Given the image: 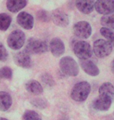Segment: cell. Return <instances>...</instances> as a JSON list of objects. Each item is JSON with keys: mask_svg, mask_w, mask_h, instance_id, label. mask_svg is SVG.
<instances>
[{"mask_svg": "<svg viewBox=\"0 0 114 120\" xmlns=\"http://www.w3.org/2000/svg\"><path fill=\"white\" fill-rule=\"evenodd\" d=\"M91 92V85L87 81L79 82L74 85L71 90V98L75 101L81 102L88 98Z\"/></svg>", "mask_w": 114, "mask_h": 120, "instance_id": "6da1fadb", "label": "cell"}, {"mask_svg": "<svg viewBox=\"0 0 114 120\" xmlns=\"http://www.w3.org/2000/svg\"><path fill=\"white\" fill-rule=\"evenodd\" d=\"M59 67L64 74L70 76H76L79 73V66L77 62L70 56H65L60 59Z\"/></svg>", "mask_w": 114, "mask_h": 120, "instance_id": "7a4b0ae2", "label": "cell"}, {"mask_svg": "<svg viewBox=\"0 0 114 120\" xmlns=\"http://www.w3.org/2000/svg\"><path fill=\"white\" fill-rule=\"evenodd\" d=\"M48 46L47 43L42 40L30 38L25 46V52L31 54H43L48 52Z\"/></svg>", "mask_w": 114, "mask_h": 120, "instance_id": "3957f363", "label": "cell"}, {"mask_svg": "<svg viewBox=\"0 0 114 120\" xmlns=\"http://www.w3.org/2000/svg\"><path fill=\"white\" fill-rule=\"evenodd\" d=\"M73 51L80 60L88 59L92 56V49L90 44L84 41H78L75 42L73 47Z\"/></svg>", "mask_w": 114, "mask_h": 120, "instance_id": "277c9868", "label": "cell"}, {"mask_svg": "<svg viewBox=\"0 0 114 120\" xmlns=\"http://www.w3.org/2000/svg\"><path fill=\"white\" fill-rule=\"evenodd\" d=\"M24 42H25V34L20 30L12 31L7 38V44L13 50L20 49L24 46Z\"/></svg>", "mask_w": 114, "mask_h": 120, "instance_id": "5b68a950", "label": "cell"}, {"mask_svg": "<svg viewBox=\"0 0 114 120\" xmlns=\"http://www.w3.org/2000/svg\"><path fill=\"white\" fill-rule=\"evenodd\" d=\"M113 51V45L110 42L103 39H98L94 42L93 52L98 58H105L110 56Z\"/></svg>", "mask_w": 114, "mask_h": 120, "instance_id": "8992f818", "label": "cell"}, {"mask_svg": "<svg viewBox=\"0 0 114 120\" xmlns=\"http://www.w3.org/2000/svg\"><path fill=\"white\" fill-rule=\"evenodd\" d=\"M74 34L79 38L87 39L91 34V27L87 21H80L76 23L73 27Z\"/></svg>", "mask_w": 114, "mask_h": 120, "instance_id": "52a82bcc", "label": "cell"}, {"mask_svg": "<svg viewBox=\"0 0 114 120\" xmlns=\"http://www.w3.org/2000/svg\"><path fill=\"white\" fill-rule=\"evenodd\" d=\"M97 13L102 15H110L114 13V0H98L94 2Z\"/></svg>", "mask_w": 114, "mask_h": 120, "instance_id": "ba28073f", "label": "cell"}, {"mask_svg": "<svg viewBox=\"0 0 114 120\" xmlns=\"http://www.w3.org/2000/svg\"><path fill=\"white\" fill-rule=\"evenodd\" d=\"M51 19L53 23L58 27H65L70 23V19L68 15L63 10L57 9L52 13Z\"/></svg>", "mask_w": 114, "mask_h": 120, "instance_id": "9c48e42d", "label": "cell"}, {"mask_svg": "<svg viewBox=\"0 0 114 120\" xmlns=\"http://www.w3.org/2000/svg\"><path fill=\"white\" fill-rule=\"evenodd\" d=\"M16 22L21 27L26 30H31L34 27V17L26 12H21L16 16Z\"/></svg>", "mask_w": 114, "mask_h": 120, "instance_id": "30bf717a", "label": "cell"}, {"mask_svg": "<svg viewBox=\"0 0 114 120\" xmlns=\"http://www.w3.org/2000/svg\"><path fill=\"white\" fill-rule=\"evenodd\" d=\"M14 62L18 66L22 68H30L32 65V61L30 55L25 52H19L14 56Z\"/></svg>", "mask_w": 114, "mask_h": 120, "instance_id": "8fae6325", "label": "cell"}, {"mask_svg": "<svg viewBox=\"0 0 114 120\" xmlns=\"http://www.w3.org/2000/svg\"><path fill=\"white\" fill-rule=\"evenodd\" d=\"M49 49L55 57H59L65 52V45L63 41L58 38H55L49 43Z\"/></svg>", "mask_w": 114, "mask_h": 120, "instance_id": "7c38bea8", "label": "cell"}, {"mask_svg": "<svg viewBox=\"0 0 114 120\" xmlns=\"http://www.w3.org/2000/svg\"><path fill=\"white\" fill-rule=\"evenodd\" d=\"M113 99L106 96L99 95L93 102V108L98 111H107L112 105Z\"/></svg>", "mask_w": 114, "mask_h": 120, "instance_id": "4fadbf2b", "label": "cell"}, {"mask_svg": "<svg viewBox=\"0 0 114 120\" xmlns=\"http://www.w3.org/2000/svg\"><path fill=\"white\" fill-rule=\"evenodd\" d=\"M80 64H81L82 69H83L87 74H88L89 76H96L100 73L98 66H97L93 62L89 59L80 60Z\"/></svg>", "mask_w": 114, "mask_h": 120, "instance_id": "5bb4252c", "label": "cell"}, {"mask_svg": "<svg viewBox=\"0 0 114 120\" xmlns=\"http://www.w3.org/2000/svg\"><path fill=\"white\" fill-rule=\"evenodd\" d=\"M94 1H76L75 6L82 13L89 14L94 10Z\"/></svg>", "mask_w": 114, "mask_h": 120, "instance_id": "9a60e30c", "label": "cell"}, {"mask_svg": "<svg viewBox=\"0 0 114 120\" xmlns=\"http://www.w3.org/2000/svg\"><path fill=\"white\" fill-rule=\"evenodd\" d=\"M25 87L29 93L35 95H39L43 92V87L42 84L38 81L35 80H31L28 81L25 84Z\"/></svg>", "mask_w": 114, "mask_h": 120, "instance_id": "2e32d148", "label": "cell"}, {"mask_svg": "<svg viewBox=\"0 0 114 120\" xmlns=\"http://www.w3.org/2000/svg\"><path fill=\"white\" fill-rule=\"evenodd\" d=\"M13 101L11 96L5 91H0V111L6 112L11 107Z\"/></svg>", "mask_w": 114, "mask_h": 120, "instance_id": "e0dca14e", "label": "cell"}, {"mask_svg": "<svg viewBox=\"0 0 114 120\" xmlns=\"http://www.w3.org/2000/svg\"><path fill=\"white\" fill-rule=\"evenodd\" d=\"M27 5L25 0H9L6 2V7L9 11L12 13H17L20 9H24Z\"/></svg>", "mask_w": 114, "mask_h": 120, "instance_id": "ac0fdd59", "label": "cell"}, {"mask_svg": "<svg viewBox=\"0 0 114 120\" xmlns=\"http://www.w3.org/2000/svg\"><path fill=\"white\" fill-rule=\"evenodd\" d=\"M98 93L100 96H106L110 98L111 99L114 98V87L111 83H102L98 89Z\"/></svg>", "mask_w": 114, "mask_h": 120, "instance_id": "d6986e66", "label": "cell"}, {"mask_svg": "<svg viewBox=\"0 0 114 120\" xmlns=\"http://www.w3.org/2000/svg\"><path fill=\"white\" fill-rule=\"evenodd\" d=\"M101 24L103 26V27L114 30V13L110 15L103 16L101 18Z\"/></svg>", "mask_w": 114, "mask_h": 120, "instance_id": "ffe728a7", "label": "cell"}, {"mask_svg": "<svg viewBox=\"0 0 114 120\" xmlns=\"http://www.w3.org/2000/svg\"><path fill=\"white\" fill-rule=\"evenodd\" d=\"M12 19L10 16L6 13L0 14V30H6L9 27Z\"/></svg>", "mask_w": 114, "mask_h": 120, "instance_id": "44dd1931", "label": "cell"}, {"mask_svg": "<svg viewBox=\"0 0 114 120\" xmlns=\"http://www.w3.org/2000/svg\"><path fill=\"white\" fill-rule=\"evenodd\" d=\"M100 33L103 36L104 38H106V39L112 45H114V31L108 29L106 27H102L100 29Z\"/></svg>", "mask_w": 114, "mask_h": 120, "instance_id": "7402d4cb", "label": "cell"}, {"mask_svg": "<svg viewBox=\"0 0 114 120\" xmlns=\"http://www.w3.org/2000/svg\"><path fill=\"white\" fill-rule=\"evenodd\" d=\"M22 120H42V118L36 112L27 110L23 115Z\"/></svg>", "mask_w": 114, "mask_h": 120, "instance_id": "603a6c76", "label": "cell"}, {"mask_svg": "<svg viewBox=\"0 0 114 120\" xmlns=\"http://www.w3.org/2000/svg\"><path fill=\"white\" fill-rule=\"evenodd\" d=\"M13 76V71L8 66H3L0 69V78L2 79H11Z\"/></svg>", "mask_w": 114, "mask_h": 120, "instance_id": "cb8c5ba5", "label": "cell"}, {"mask_svg": "<svg viewBox=\"0 0 114 120\" xmlns=\"http://www.w3.org/2000/svg\"><path fill=\"white\" fill-rule=\"evenodd\" d=\"M31 104H32L34 106L38 108V109H43L47 106V103L45 100L42 99V98H35V99H33L31 101Z\"/></svg>", "mask_w": 114, "mask_h": 120, "instance_id": "d4e9b609", "label": "cell"}, {"mask_svg": "<svg viewBox=\"0 0 114 120\" xmlns=\"http://www.w3.org/2000/svg\"><path fill=\"white\" fill-rule=\"evenodd\" d=\"M41 79H42V82L47 86L52 87V86L54 85V80H53V78L52 77V76H51L50 74H48V73L42 74Z\"/></svg>", "mask_w": 114, "mask_h": 120, "instance_id": "484cf974", "label": "cell"}, {"mask_svg": "<svg viewBox=\"0 0 114 120\" xmlns=\"http://www.w3.org/2000/svg\"><path fill=\"white\" fill-rule=\"evenodd\" d=\"M8 56H9V54L6 49V47L0 42V61L5 62L8 59Z\"/></svg>", "mask_w": 114, "mask_h": 120, "instance_id": "4316f807", "label": "cell"}, {"mask_svg": "<svg viewBox=\"0 0 114 120\" xmlns=\"http://www.w3.org/2000/svg\"><path fill=\"white\" fill-rule=\"evenodd\" d=\"M38 20L41 21H43V22H48L50 20V15H48V12H46L45 10H41L37 14Z\"/></svg>", "mask_w": 114, "mask_h": 120, "instance_id": "83f0119b", "label": "cell"}, {"mask_svg": "<svg viewBox=\"0 0 114 120\" xmlns=\"http://www.w3.org/2000/svg\"><path fill=\"white\" fill-rule=\"evenodd\" d=\"M111 69H112L113 73H114V59H113V61L112 62V66H111Z\"/></svg>", "mask_w": 114, "mask_h": 120, "instance_id": "f1b7e54d", "label": "cell"}, {"mask_svg": "<svg viewBox=\"0 0 114 120\" xmlns=\"http://www.w3.org/2000/svg\"><path fill=\"white\" fill-rule=\"evenodd\" d=\"M0 120H8L7 119H5V118H0Z\"/></svg>", "mask_w": 114, "mask_h": 120, "instance_id": "f546056e", "label": "cell"}]
</instances>
